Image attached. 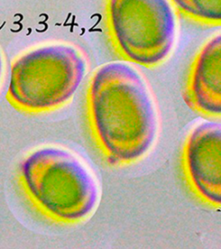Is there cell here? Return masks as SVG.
I'll list each match as a JSON object with an SVG mask.
<instances>
[{
	"label": "cell",
	"mask_w": 221,
	"mask_h": 249,
	"mask_svg": "<svg viewBox=\"0 0 221 249\" xmlns=\"http://www.w3.org/2000/svg\"><path fill=\"white\" fill-rule=\"evenodd\" d=\"M3 71H4V60H3V55L0 51V82H1V78L3 75Z\"/></svg>",
	"instance_id": "cell-8"
},
{
	"label": "cell",
	"mask_w": 221,
	"mask_h": 249,
	"mask_svg": "<svg viewBox=\"0 0 221 249\" xmlns=\"http://www.w3.org/2000/svg\"><path fill=\"white\" fill-rule=\"evenodd\" d=\"M179 14L207 26H221V0H170Z\"/></svg>",
	"instance_id": "cell-7"
},
{
	"label": "cell",
	"mask_w": 221,
	"mask_h": 249,
	"mask_svg": "<svg viewBox=\"0 0 221 249\" xmlns=\"http://www.w3.org/2000/svg\"><path fill=\"white\" fill-rule=\"evenodd\" d=\"M183 166L194 194L221 209V123L205 121L191 131L183 147Z\"/></svg>",
	"instance_id": "cell-5"
},
{
	"label": "cell",
	"mask_w": 221,
	"mask_h": 249,
	"mask_svg": "<svg viewBox=\"0 0 221 249\" xmlns=\"http://www.w3.org/2000/svg\"><path fill=\"white\" fill-rule=\"evenodd\" d=\"M86 108L93 139L109 164L135 163L155 144L159 126L155 101L128 63L109 62L93 73Z\"/></svg>",
	"instance_id": "cell-1"
},
{
	"label": "cell",
	"mask_w": 221,
	"mask_h": 249,
	"mask_svg": "<svg viewBox=\"0 0 221 249\" xmlns=\"http://www.w3.org/2000/svg\"><path fill=\"white\" fill-rule=\"evenodd\" d=\"M18 174L28 197L53 221L79 223L97 208L101 192L96 179L89 168L66 149H36L23 159Z\"/></svg>",
	"instance_id": "cell-2"
},
{
	"label": "cell",
	"mask_w": 221,
	"mask_h": 249,
	"mask_svg": "<svg viewBox=\"0 0 221 249\" xmlns=\"http://www.w3.org/2000/svg\"><path fill=\"white\" fill-rule=\"evenodd\" d=\"M105 16L110 41L124 61L154 68L170 54L176 22L170 0H105Z\"/></svg>",
	"instance_id": "cell-4"
},
{
	"label": "cell",
	"mask_w": 221,
	"mask_h": 249,
	"mask_svg": "<svg viewBox=\"0 0 221 249\" xmlns=\"http://www.w3.org/2000/svg\"><path fill=\"white\" fill-rule=\"evenodd\" d=\"M184 101L202 116L221 118V34L206 42L191 64Z\"/></svg>",
	"instance_id": "cell-6"
},
{
	"label": "cell",
	"mask_w": 221,
	"mask_h": 249,
	"mask_svg": "<svg viewBox=\"0 0 221 249\" xmlns=\"http://www.w3.org/2000/svg\"><path fill=\"white\" fill-rule=\"evenodd\" d=\"M86 72V62L75 47L54 43L35 48L12 62L9 102L28 113L53 111L76 93Z\"/></svg>",
	"instance_id": "cell-3"
}]
</instances>
